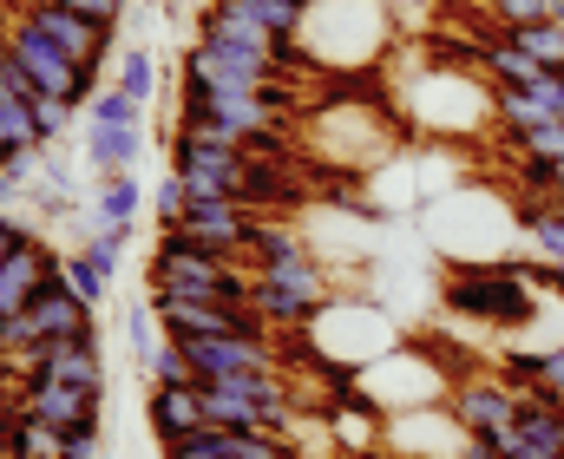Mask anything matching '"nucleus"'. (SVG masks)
Instances as JSON below:
<instances>
[{
	"instance_id": "nucleus-1",
	"label": "nucleus",
	"mask_w": 564,
	"mask_h": 459,
	"mask_svg": "<svg viewBox=\"0 0 564 459\" xmlns=\"http://www.w3.org/2000/svg\"><path fill=\"white\" fill-rule=\"evenodd\" d=\"M545 289V270L519 263V256H499V263H459L446 276V308L453 315H473L486 328H525L532 308Z\"/></svg>"
},
{
	"instance_id": "nucleus-2",
	"label": "nucleus",
	"mask_w": 564,
	"mask_h": 459,
	"mask_svg": "<svg viewBox=\"0 0 564 459\" xmlns=\"http://www.w3.org/2000/svg\"><path fill=\"white\" fill-rule=\"evenodd\" d=\"M144 283H151V296H204V303L250 308V283H257V276H243V270H237V256L197 250L191 237L164 230V237H158V250H151V263H144Z\"/></svg>"
},
{
	"instance_id": "nucleus-3",
	"label": "nucleus",
	"mask_w": 564,
	"mask_h": 459,
	"mask_svg": "<svg viewBox=\"0 0 564 459\" xmlns=\"http://www.w3.org/2000/svg\"><path fill=\"white\" fill-rule=\"evenodd\" d=\"M177 132L217 139V145H250L257 132H289V92H210V86H184V119Z\"/></svg>"
},
{
	"instance_id": "nucleus-4",
	"label": "nucleus",
	"mask_w": 564,
	"mask_h": 459,
	"mask_svg": "<svg viewBox=\"0 0 564 459\" xmlns=\"http://www.w3.org/2000/svg\"><path fill=\"white\" fill-rule=\"evenodd\" d=\"M250 276H257V283H250V308H257L263 328H276V335L308 328L322 308L335 303L328 270L315 263V250H308V256H289V263H270V270H250Z\"/></svg>"
},
{
	"instance_id": "nucleus-5",
	"label": "nucleus",
	"mask_w": 564,
	"mask_h": 459,
	"mask_svg": "<svg viewBox=\"0 0 564 459\" xmlns=\"http://www.w3.org/2000/svg\"><path fill=\"white\" fill-rule=\"evenodd\" d=\"M171 171L184 177L191 204H210V197H243V190H250V152H243V145L197 139V132H177V139H171ZM243 204H250V197H243Z\"/></svg>"
},
{
	"instance_id": "nucleus-6",
	"label": "nucleus",
	"mask_w": 564,
	"mask_h": 459,
	"mask_svg": "<svg viewBox=\"0 0 564 459\" xmlns=\"http://www.w3.org/2000/svg\"><path fill=\"white\" fill-rule=\"evenodd\" d=\"M7 46H13V59H20V73L33 79V92H53V99H73V106H86L93 92H99V73H86L79 59H66L40 26H26V20H13L7 26Z\"/></svg>"
},
{
	"instance_id": "nucleus-7",
	"label": "nucleus",
	"mask_w": 564,
	"mask_h": 459,
	"mask_svg": "<svg viewBox=\"0 0 564 459\" xmlns=\"http://www.w3.org/2000/svg\"><path fill=\"white\" fill-rule=\"evenodd\" d=\"M197 40H210V46H230V53H250V59H263V66H276V73H308L295 40H276L270 26H257V20H250L243 7H230V0H210V7H204V20H197Z\"/></svg>"
},
{
	"instance_id": "nucleus-8",
	"label": "nucleus",
	"mask_w": 564,
	"mask_h": 459,
	"mask_svg": "<svg viewBox=\"0 0 564 459\" xmlns=\"http://www.w3.org/2000/svg\"><path fill=\"white\" fill-rule=\"evenodd\" d=\"M519 387L506 374H459L453 394H446V414L466 427V434H506L519 420Z\"/></svg>"
},
{
	"instance_id": "nucleus-9",
	"label": "nucleus",
	"mask_w": 564,
	"mask_h": 459,
	"mask_svg": "<svg viewBox=\"0 0 564 459\" xmlns=\"http://www.w3.org/2000/svg\"><path fill=\"white\" fill-rule=\"evenodd\" d=\"M257 223H263L257 204H243V197H210V204H191V210H184L177 237H191L197 250L237 256V250H250V230H257Z\"/></svg>"
},
{
	"instance_id": "nucleus-10",
	"label": "nucleus",
	"mask_w": 564,
	"mask_h": 459,
	"mask_svg": "<svg viewBox=\"0 0 564 459\" xmlns=\"http://www.w3.org/2000/svg\"><path fill=\"white\" fill-rule=\"evenodd\" d=\"M479 440H492L499 459H564V414L552 401L525 394V401H519V420H512L506 434H479Z\"/></svg>"
},
{
	"instance_id": "nucleus-11",
	"label": "nucleus",
	"mask_w": 564,
	"mask_h": 459,
	"mask_svg": "<svg viewBox=\"0 0 564 459\" xmlns=\"http://www.w3.org/2000/svg\"><path fill=\"white\" fill-rule=\"evenodd\" d=\"M276 66L250 59V53H230V46H184V86H210V92H263Z\"/></svg>"
},
{
	"instance_id": "nucleus-12",
	"label": "nucleus",
	"mask_w": 564,
	"mask_h": 459,
	"mask_svg": "<svg viewBox=\"0 0 564 459\" xmlns=\"http://www.w3.org/2000/svg\"><path fill=\"white\" fill-rule=\"evenodd\" d=\"M20 20L40 26V33H46L66 59H79L86 73H99V59H106V46H112V26H93V20H79V13H66V7H46V0L20 7Z\"/></svg>"
},
{
	"instance_id": "nucleus-13",
	"label": "nucleus",
	"mask_w": 564,
	"mask_h": 459,
	"mask_svg": "<svg viewBox=\"0 0 564 459\" xmlns=\"http://www.w3.org/2000/svg\"><path fill=\"white\" fill-rule=\"evenodd\" d=\"M26 381H66V387H93V394H106L99 341H40V348L26 354Z\"/></svg>"
},
{
	"instance_id": "nucleus-14",
	"label": "nucleus",
	"mask_w": 564,
	"mask_h": 459,
	"mask_svg": "<svg viewBox=\"0 0 564 459\" xmlns=\"http://www.w3.org/2000/svg\"><path fill=\"white\" fill-rule=\"evenodd\" d=\"M53 276H59V256H53L40 237H26V243L0 263V315H26L33 296H40Z\"/></svg>"
},
{
	"instance_id": "nucleus-15",
	"label": "nucleus",
	"mask_w": 564,
	"mask_h": 459,
	"mask_svg": "<svg viewBox=\"0 0 564 459\" xmlns=\"http://www.w3.org/2000/svg\"><path fill=\"white\" fill-rule=\"evenodd\" d=\"M33 420H46L53 434H79V427H99V394L93 387H66V381H26V401H20Z\"/></svg>"
},
{
	"instance_id": "nucleus-16",
	"label": "nucleus",
	"mask_w": 564,
	"mask_h": 459,
	"mask_svg": "<svg viewBox=\"0 0 564 459\" xmlns=\"http://www.w3.org/2000/svg\"><path fill=\"white\" fill-rule=\"evenodd\" d=\"M33 328H40V341H99V328H93V303H79L73 289H66V276H53L40 296H33Z\"/></svg>"
},
{
	"instance_id": "nucleus-17",
	"label": "nucleus",
	"mask_w": 564,
	"mask_h": 459,
	"mask_svg": "<svg viewBox=\"0 0 564 459\" xmlns=\"http://www.w3.org/2000/svg\"><path fill=\"white\" fill-rule=\"evenodd\" d=\"M144 427L158 434L164 453L184 447V440L204 427V394H197V387H158V381H151V394H144Z\"/></svg>"
},
{
	"instance_id": "nucleus-18",
	"label": "nucleus",
	"mask_w": 564,
	"mask_h": 459,
	"mask_svg": "<svg viewBox=\"0 0 564 459\" xmlns=\"http://www.w3.org/2000/svg\"><path fill=\"white\" fill-rule=\"evenodd\" d=\"M139 157H144V125H93V119H86V164H93L99 177L139 171Z\"/></svg>"
},
{
	"instance_id": "nucleus-19",
	"label": "nucleus",
	"mask_w": 564,
	"mask_h": 459,
	"mask_svg": "<svg viewBox=\"0 0 564 459\" xmlns=\"http://www.w3.org/2000/svg\"><path fill=\"white\" fill-rule=\"evenodd\" d=\"M139 171H112V177H99V197H93V230H132L139 223Z\"/></svg>"
},
{
	"instance_id": "nucleus-20",
	"label": "nucleus",
	"mask_w": 564,
	"mask_h": 459,
	"mask_svg": "<svg viewBox=\"0 0 564 459\" xmlns=\"http://www.w3.org/2000/svg\"><path fill=\"white\" fill-rule=\"evenodd\" d=\"M519 230L532 237V250L545 256V263H564V197H525L519 204Z\"/></svg>"
},
{
	"instance_id": "nucleus-21",
	"label": "nucleus",
	"mask_w": 564,
	"mask_h": 459,
	"mask_svg": "<svg viewBox=\"0 0 564 459\" xmlns=\"http://www.w3.org/2000/svg\"><path fill=\"white\" fill-rule=\"evenodd\" d=\"M257 270H270V263H289V256H308V237L289 223V217H263L257 230H250V250H243Z\"/></svg>"
},
{
	"instance_id": "nucleus-22",
	"label": "nucleus",
	"mask_w": 564,
	"mask_h": 459,
	"mask_svg": "<svg viewBox=\"0 0 564 459\" xmlns=\"http://www.w3.org/2000/svg\"><path fill=\"white\" fill-rule=\"evenodd\" d=\"M506 40L519 46V53H532L545 73H564V20H519V26H506Z\"/></svg>"
},
{
	"instance_id": "nucleus-23",
	"label": "nucleus",
	"mask_w": 564,
	"mask_h": 459,
	"mask_svg": "<svg viewBox=\"0 0 564 459\" xmlns=\"http://www.w3.org/2000/svg\"><path fill=\"white\" fill-rule=\"evenodd\" d=\"M217 453L224 459H302L295 434H230L217 427Z\"/></svg>"
},
{
	"instance_id": "nucleus-24",
	"label": "nucleus",
	"mask_w": 564,
	"mask_h": 459,
	"mask_svg": "<svg viewBox=\"0 0 564 459\" xmlns=\"http://www.w3.org/2000/svg\"><path fill=\"white\" fill-rule=\"evenodd\" d=\"M59 276H66V289H73V296H79V303H106V289H112V276H106V270H99V263H93V256H86V250H73V256H59Z\"/></svg>"
},
{
	"instance_id": "nucleus-25",
	"label": "nucleus",
	"mask_w": 564,
	"mask_h": 459,
	"mask_svg": "<svg viewBox=\"0 0 564 459\" xmlns=\"http://www.w3.org/2000/svg\"><path fill=\"white\" fill-rule=\"evenodd\" d=\"M230 7H243L257 26H270L276 40H295L302 33V0H230Z\"/></svg>"
},
{
	"instance_id": "nucleus-26",
	"label": "nucleus",
	"mask_w": 564,
	"mask_h": 459,
	"mask_svg": "<svg viewBox=\"0 0 564 459\" xmlns=\"http://www.w3.org/2000/svg\"><path fill=\"white\" fill-rule=\"evenodd\" d=\"M139 99H132V92H119V86H99V92H93V99H86V119H93V125H139Z\"/></svg>"
},
{
	"instance_id": "nucleus-27",
	"label": "nucleus",
	"mask_w": 564,
	"mask_h": 459,
	"mask_svg": "<svg viewBox=\"0 0 564 459\" xmlns=\"http://www.w3.org/2000/svg\"><path fill=\"white\" fill-rule=\"evenodd\" d=\"M126 341H132V354H139V368L144 361H151V354H158V348H164V341H171V335H164V321H158V315H151V303H132L126 308Z\"/></svg>"
},
{
	"instance_id": "nucleus-28",
	"label": "nucleus",
	"mask_w": 564,
	"mask_h": 459,
	"mask_svg": "<svg viewBox=\"0 0 564 459\" xmlns=\"http://www.w3.org/2000/svg\"><path fill=\"white\" fill-rule=\"evenodd\" d=\"M73 99H53V92H33V132H40V145H59L66 139V125H73Z\"/></svg>"
},
{
	"instance_id": "nucleus-29",
	"label": "nucleus",
	"mask_w": 564,
	"mask_h": 459,
	"mask_svg": "<svg viewBox=\"0 0 564 459\" xmlns=\"http://www.w3.org/2000/svg\"><path fill=\"white\" fill-rule=\"evenodd\" d=\"M184 210H191V190H184V177H177V171H171V177H158V190H151L158 237H164V230H177V223H184Z\"/></svg>"
},
{
	"instance_id": "nucleus-30",
	"label": "nucleus",
	"mask_w": 564,
	"mask_h": 459,
	"mask_svg": "<svg viewBox=\"0 0 564 459\" xmlns=\"http://www.w3.org/2000/svg\"><path fill=\"white\" fill-rule=\"evenodd\" d=\"M144 374H151L158 387H197V374H191V354H184L177 341H164V348L144 361Z\"/></svg>"
},
{
	"instance_id": "nucleus-31",
	"label": "nucleus",
	"mask_w": 564,
	"mask_h": 459,
	"mask_svg": "<svg viewBox=\"0 0 564 459\" xmlns=\"http://www.w3.org/2000/svg\"><path fill=\"white\" fill-rule=\"evenodd\" d=\"M119 92H132L139 106L151 99V92H158V59H151L144 46H132V53L119 59Z\"/></svg>"
},
{
	"instance_id": "nucleus-32",
	"label": "nucleus",
	"mask_w": 564,
	"mask_h": 459,
	"mask_svg": "<svg viewBox=\"0 0 564 459\" xmlns=\"http://www.w3.org/2000/svg\"><path fill=\"white\" fill-rule=\"evenodd\" d=\"M512 145H519L525 157H545V164H558V157H564V119H539V125H532V132H519Z\"/></svg>"
},
{
	"instance_id": "nucleus-33",
	"label": "nucleus",
	"mask_w": 564,
	"mask_h": 459,
	"mask_svg": "<svg viewBox=\"0 0 564 459\" xmlns=\"http://www.w3.org/2000/svg\"><path fill=\"white\" fill-rule=\"evenodd\" d=\"M126 243H132V230H93L79 250H86V256H93L106 276H119V256H126Z\"/></svg>"
},
{
	"instance_id": "nucleus-34",
	"label": "nucleus",
	"mask_w": 564,
	"mask_h": 459,
	"mask_svg": "<svg viewBox=\"0 0 564 459\" xmlns=\"http://www.w3.org/2000/svg\"><path fill=\"white\" fill-rule=\"evenodd\" d=\"M532 394H539V401H552V407L564 414V341L539 354V387H532Z\"/></svg>"
},
{
	"instance_id": "nucleus-35",
	"label": "nucleus",
	"mask_w": 564,
	"mask_h": 459,
	"mask_svg": "<svg viewBox=\"0 0 564 459\" xmlns=\"http://www.w3.org/2000/svg\"><path fill=\"white\" fill-rule=\"evenodd\" d=\"M486 13H492L499 26H519V20H552L558 0H486Z\"/></svg>"
},
{
	"instance_id": "nucleus-36",
	"label": "nucleus",
	"mask_w": 564,
	"mask_h": 459,
	"mask_svg": "<svg viewBox=\"0 0 564 459\" xmlns=\"http://www.w3.org/2000/svg\"><path fill=\"white\" fill-rule=\"evenodd\" d=\"M33 7V0H26ZM46 7H66V13H79V20H93V26H119V13H126V0H46Z\"/></svg>"
},
{
	"instance_id": "nucleus-37",
	"label": "nucleus",
	"mask_w": 564,
	"mask_h": 459,
	"mask_svg": "<svg viewBox=\"0 0 564 459\" xmlns=\"http://www.w3.org/2000/svg\"><path fill=\"white\" fill-rule=\"evenodd\" d=\"M59 459H99V427H79L59 440Z\"/></svg>"
},
{
	"instance_id": "nucleus-38",
	"label": "nucleus",
	"mask_w": 564,
	"mask_h": 459,
	"mask_svg": "<svg viewBox=\"0 0 564 459\" xmlns=\"http://www.w3.org/2000/svg\"><path fill=\"white\" fill-rule=\"evenodd\" d=\"M532 99H539V106H545L552 119H564V73H545V79L532 86Z\"/></svg>"
},
{
	"instance_id": "nucleus-39",
	"label": "nucleus",
	"mask_w": 564,
	"mask_h": 459,
	"mask_svg": "<svg viewBox=\"0 0 564 459\" xmlns=\"http://www.w3.org/2000/svg\"><path fill=\"white\" fill-rule=\"evenodd\" d=\"M26 237H33V230H26V223H20L13 210H0V263H7V256H13V250L26 243Z\"/></svg>"
},
{
	"instance_id": "nucleus-40",
	"label": "nucleus",
	"mask_w": 564,
	"mask_h": 459,
	"mask_svg": "<svg viewBox=\"0 0 564 459\" xmlns=\"http://www.w3.org/2000/svg\"><path fill=\"white\" fill-rule=\"evenodd\" d=\"M20 190H26V177H20L13 164H0V210H13V204H20Z\"/></svg>"
},
{
	"instance_id": "nucleus-41",
	"label": "nucleus",
	"mask_w": 564,
	"mask_h": 459,
	"mask_svg": "<svg viewBox=\"0 0 564 459\" xmlns=\"http://www.w3.org/2000/svg\"><path fill=\"white\" fill-rule=\"evenodd\" d=\"M545 289L564 303V263H545Z\"/></svg>"
},
{
	"instance_id": "nucleus-42",
	"label": "nucleus",
	"mask_w": 564,
	"mask_h": 459,
	"mask_svg": "<svg viewBox=\"0 0 564 459\" xmlns=\"http://www.w3.org/2000/svg\"><path fill=\"white\" fill-rule=\"evenodd\" d=\"M164 459H224V453H210V447H171Z\"/></svg>"
},
{
	"instance_id": "nucleus-43",
	"label": "nucleus",
	"mask_w": 564,
	"mask_h": 459,
	"mask_svg": "<svg viewBox=\"0 0 564 459\" xmlns=\"http://www.w3.org/2000/svg\"><path fill=\"white\" fill-rule=\"evenodd\" d=\"M558 20H564V0H558Z\"/></svg>"
},
{
	"instance_id": "nucleus-44",
	"label": "nucleus",
	"mask_w": 564,
	"mask_h": 459,
	"mask_svg": "<svg viewBox=\"0 0 564 459\" xmlns=\"http://www.w3.org/2000/svg\"><path fill=\"white\" fill-rule=\"evenodd\" d=\"M13 459H26V453H13Z\"/></svg>"
}]
</instances>
